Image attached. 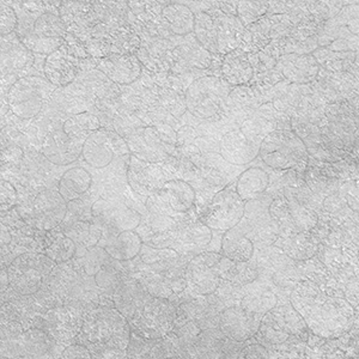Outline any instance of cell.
<instances>
[{
    "label": "cell",
    "mask_w": 359,
    "mask_h": 359,
    "mask_svg": "<svg viewBox=\"0 0 359 359\" xmlns=\"http://www.w3.org/2000/svg\"><path fill=\"white\" fill-rule=\"evenodd\" d=\"M291 304L302 316L306 327L323 338L340 337L355 321V309L345 298L325 294L311 283H304L294 289Z\"/></svg>",
    "instance_id": "obj_1"
},
{
    "label": "cell",
    "mask_w": 359,
    "mask_h": 359,
    "mask_svg": "<svg viewBox=\"0 0 359 359\" xmlns=\"http://www.w3.org/2000/svg\"><path fill=\"white\" fill-rule=\"evenodd\" d=\"M131 325L115 306H100L83 314L74 343L83 344L95 358H126Z\"/></svg>",
    "instance_id": "obj_2"
},
{
    "label": "cell",
    "mask_w": 359,
    "mask_h": 359,
    "mask_svg": "<svg viewBox=\"0 0 359 359\" xmlns=\"http://www.w3.org/2000/svg\"><path fill=\"white\" fill-rule=\"evenodd\" d=\"M57 89L46 77L36 74L25 76L10 86L8 108L17 118L30 120L41 113L43 104L53 97Z\"/></svg>",
    "instance_id": "obj_3"
},
{
    "label": "cell",
    "mask_w": 359,
    "mask_h": 359,
    "mask_svg": "<svg viewBox=\"0 0 359 359\" xmlns=\"http://www.w3.org/2000/svg\"><path fill=\"white\" fill-rule=\"evenodd\" d=\"M259 156L273 170H289L308 161L306 144L294 132L276 130L262 139Z\"/></svg>",
    "instance_id": "obj_4"
},
{
    "label": "cell",
    "mask_w": 359,
    "mask_h": 359,
    "mask_svg": "<svg viewBox=\"0 0 359 359\" xmlns=\"http://www.w3.org/2000/svg\"><path fill=\"white\" fill-rule=\"evenodd\" d=\"M57 265L45 253L28 252L21 254L8 267L10 287L23 296L35 294L41 290Z\"/></svg>",
    "instance_id": "obj_5"
},
{
    "label": "cell",
    "mask_w": 359,
    "mask_h": 359,
    "mask_svg": "<svg viewBox=\"0 0 359 359\" xmlns=\"http://www.w3.org/2000/svg\"><path fill=\"white\" fill-rule=\"evenodd\" d=\"M318 46L333 52H350L359 49V3L344 6L326 22L318 36Z\"/></svg>",
    "instance_id": "obj_6"
},
{
    "label": "cell",
    "mask_w": 359,
    "mask_h": 359,
    "mask_svg": "<svg viewBox=\"0 0 359 359\" xmlns=\"http://www.w3.org/2000/svg\"><path fill=\"white\" fill-rule=\"evenodd\" d=\"M230 93L228 83L218 76H204L189 84L184 98L187 111L196 118H211L221 111Z\"/></svg>",
    "instance_id": "obj_7"
},
{
    "label": "cell",
    "mask_w": 359,
    "mask_h": 359,
    "mask_svg": "<svg viewBox=\"0 0 359 359\" xmlns=\"http://www.w3.org/2000/svg\"><path fill=\"white\" fill-rule=\"evenodd\" d=\"M177 304L168 298L152 296L144 306L143 311L130 320L132 332L145 339L162 338L175 328Z\"/></svg>",
    "instance_id": "obj_8"
},
{
    "label": "cell",
    "mask_w": 359,
    "mask_h": 359,
    "mask_svg": "<svg viewBox=\"0 0 359 359\" xmlns=\"http://www.w3.org/2000/svg\"><path fill=\"white\" fill-rule=\"evenodd\" d=\"M245 205L235 187H226L213 196L201 216V223L211 230L226 233L235 228L245 217Z\"/></svg>",
    "instance_id": "obj_9"
},
{
    "label": "cell",
    "mask_w": 359,
    "mask_h": 359,
    "mask_svg": "<svg viewBox=\"0 0 359 359\" xmlns=\"http://www.w3.org/2000/svg\"><path fill=\"white\" fill-rule=\"evenodd\" d=\"M93 222L103 230V237L116 236L118 233L138 228L142 216L120 198L98 199L91 206ZM102 237V238H103Z\"/></svg>",
    "instance_id": "obj_10"
},
{
    "label": "cell",
    "mask_w": 359,
    "mask_h": 359,
    "mask_svg": "<svg viewBox=\"0 0 359 359\" xmlns=\"http://www.w3.org/2000/svg\"><path fill=\"white\" fill-rule=\"evenodd\" d=\"M262 133V127L252 121H247L241 130L228 132L219 145L222 158L233 165L252 162L259 155Z\"/></svg>",
    "instance_id": "obj_11"
},
{
    "label": "cell",
    "mask_w": 359,
    "mask_h": 359,
    "mask_svg": "<svg viewBox=\"0 0 359 359\" xmlns=\"http://www.w3.org/2000/svg\"><path fill=\"white\" fill-rule=\"evenodd\" d=\"M69 212V203L62 198L59 191L45 189L39 193L33 201V206L25 213L18 211L25 222L32 218L29 225L34 228L52 231L62 224Z\"/></svg>",
    "instance_id": "obj_12"
},
{
    "label": "cell",
    "mask_w": 359,
    "mask_h": 359,
    "mask_svg": "<svg viewBox=\"0 0 359 359\" xmlns=\"http://www.w3.org/2000/svg\"><path fill=\"white\" fill-rule=\"evenodd\" d=\"M116 152L118 155L131 154L126 140L115 131L100 128L86 139L82 156L90 167L103 169L113 162Z\"/></svg>",
    "instance_id": "obj_13"
},
{
    "label": "cell",
    "mask_w": 359,
    "mask_h": 359,
    "mask_svg": "<svg viewBox=\"0 0 359 359\" xmlns=\"http://www.w3.org/2000/svg\"><path fill=\"white\" fill-rule=\"evenodd\" d=\"M222 259V254L212 252H204L193 257L186 269L187 287L199 296L212 294L221 283Z\"/></svg>",
    "instance_id": "obj_14"
},
{
    "label": "cell",
    "mask_w": 359,
    "mask_h": 359,
    "mask_svg": "<svg viewBox=\"0 0 359 359\" xmlns=\"http://www.w3.org/2000/svg\"><path fill=\"white\" fill-rule=\"evenodd\" d=\"M123 139L126 140L131 155L145 162L156 164L177 156V151L164 143L157 126H145L143 123Z\"/></svg>",
    "instance_id": "obj_15"
},
{
    "label": "cell",
    "mask_w": 359,
    "mask_h": 359,
    "mask_svg": "<svg viewBox=\"0 0 359 359\" xmlns=\"http://www.w3.org/2000/svg\"><path fill=\"white\" fill-rule=\"evenodd\" d=\"M306 328L302 316L298 314L292 304L278 306L276 311H269L262 318V326L257 333L269 339L271 343L279 344L286 340L290 334H298Z\"/></svg>",
    "instance_id": "obj_16"
},
{
    "label": "cell",
    "mask_w": 359,
    "mask_h": 359,
    "mask_svg": "<svg viewBox=\"0 0 359 359\" xmlns=\"http://www.w3.org/2000/svg\"><path fill=\"white\" fill-rule=\"evenodd\" d=\"M264 316L265 315L247 311L242 306H229L219 314L218 327L226 338L243 343L257 334Z\"/></svg>",
    "instance_id": "obj_17"
},
{
    "label": "cell",
    "mask_w": 359,
    "mask_h": 359,
    "mask_svg": "<svg viewBox=\"0 0 359 359\" xmlns=\"http://www.w3.org/2000/svg\"><path fill=\"white\" fill-rule=\"evenodd\" d=\"M86 139L74 138L60 130L50 131L42 142V154L55 165H69L76 162L83 154Z\"/></svg>",
    "instance_id": "obj_18"
},
{
    "label": "cell",
    "mask_w": 359,
    "mask_h": 359,
    "mask_svg": "<svg viewBox=\"0 0 359 359\" xmlns=\"http://www.w3.org/2000/svg\"><path fill=\"white\" fill-rule=\"evenodd\" d=\"M152 297L147 285L135 277L123 273L113 294L114 306L130 321L143 311L145 303Z\"/></svg>",
    "instance_id": "obj_19"
},
{
    "label": "cell",
    "mask_w": 359,
    "mask_h": 359,
    "mask_svg": "<svg viewBox=\"0 0 359 359\" xmlns=\"http://www.w3.org/2000/svg\"><path fill=\"white\" fill-rule=\"evenodd\" d=\"M127 181L132 189L142 196H150L161 191L167 182L163 172L155 167V163L145 162L130 156V164L127 168Z\"/></svg>",
    "instance_id": "obj_20"
},
{
    "label": "cell",
    "mask_w": 359,
    "mask_h": 359,
    "mask_svg": "<svg viewBox=\"0 0 359 359\" xmlns=\"http://www.w3.org/2000/svg\"><path fill=\"white\" fill-rule=\"evenodd\" d=\"M142 62L135 54H111L100 59L96 69L106 74L116 86H130L142 74Z\"/></svg>",
    "instance_id": "obj_21"
},
{
    "label": "cell",
    "mask_w": 359,
    "mask_h": 359,
    "mask_svg": "<svg viewBox=\"0 0 359 359\" xmlns=\"http://www.w3.org/2000/svg\"><path fill=\"white\" fill-rule=\"evenodd\" d=\"M174 48L175 47H172V43L165 37L149 36L142 42L135 55L142 65L152 72H167L174 65Z\"/></svg>",
    "instance_id": "obj_22"
},
{
    "label": "cell",
    "mask_w": 359,
    "mask_h": 359,
    "mask_svg": "<svg viewBox=\"0 0 359 359\" xmlns=\"http://www.w3.org/2000/svg\"><path fill=\"white\" fill-rule=\"evenodd\" d=\"M79 59L69 54L64 47L46 57L43 74L57 88H67L77 78Z\"/></svg>",
    "instance_id": "obj_23"
},
{
    "label": "cell",
    "mask_w": 359,
    "mask_h": 359,
    "mask_svg": "<svg viewBox=\"0 0 359 359\" xmlns=\"http://www.w3.org/2000/svg\"><path fill=\"white\" fill-rule=\"evenodd\" d=\"M174 74H184L193 69H208L212 66L213 54L210 53L199 42L187 41L176 46L172 50Z\"/></svg>",
    "instance_id": "obj_24"
},
{
    "label": "cell",
    "mask_w": 359,
    "mask_h": 359,
    "mask_svg": "<svg viewBox=\"0 0 359 359\" xmlns=\"http://www.w3.org/2000/svg\"><path fill=\"white\" fill-rule=\"evenodd\" d=\"M218 55H226L238 49L245 35V27L238 17L221 13L213 16Z\"/></svg>",
    "instance_id": "obj_25"
},
{
    "label": "cell",
    "mask_w": 359,
    "mask_h": 359,
    "mask_svg": "<svg viewBox=\"0 0 359 359\" xmlns=\"http://www.w3.org/2000/svg\"><path fill=\"white\" fill-rule=\"evenodd\" d=\"M284 77L296 84L311 82L320 71V65L314 55L311 54H287L279 62Z\"/></svg>",
    "instance_id": "obj_26"
},
{
    "label": "cell",
    "mask_w": 359,
    "mask_h": 359,
    "mask_svg": "<svg viewBox=\"0 0 359 359\" xmlns=\"http://www.w3.org/2000/svg\"><path fill=\"white\" fill-rule=\"evenodd\" d=\"M211 240L212 230L199 221L198 223L180 226L176 231L172 248L175 249L181 255H186L188 253H196L204 248Z\"/></svg>",
    "instance_id": "obj_27"
},
{
    "label": "cell",
    "mask_w": 359,
    "mask_h": 359,
    "mask_svg": "<svg viewBox=\"0 0 359 359\" xmlns=\"http://www.w3.org/2000/svg\"><path fill=\"white\" fill-rule=\"evenodd\" d=\"M164 204L177 213H186L194 206L196 189L184 180H169L159 191Z\"/></svg>",
    "instance_id": "obj_28"
},
{
    "label": "cell",
    "mask_w": 359,
    "mask_h": 359,
    "mask_svg": "<svg viewBox=\"0 0 359 359\" xmlns=\"http://www.w3.org/2000/svg\"><path fill=\"white\" fill-rule=\"evenodd\" d=\"M221 74L229 86H243L253 78L254 67L245 50L236 49L223 57Z\"/></svg>",
    "instance_id": "obj_29"
},
{
    "label": "cell",
    "mask_w": 359,
    "mask_h": 359,
    "mask_svg": "<svg viewBox=\"0 0 359 359\" xmlns=\"http://www.w3.org/2000/svg\"><path fill=\"white\" fill-rule=\"evenodd\" d=\"M143 240L135 230H128L109 237L104 245H101L106 249L107 253L116 262H131L138 257L143 249Z\"/></svg>",
    "instance_id": "obj_30"
},
{
    "label": "cell",
    "mask_w": 359,
    "mask_h": 359,
    "mask_svg": "<svg viewBox=\"0 0 359 359\" xmlns=\"http://www.w3.org/2000/svg\"><path fill=\"white\" fill-rule=\"evenodd\" d=\"M162 18L172 35L186 36L194 33L196 13L184 3L170 1L167 6H163Z\"/></svg>",
    "instance_id": "obj_31"
},
{
    "label": "cell",
    "mask_w": 359,
    "mask_h": 359,
    "mask_svg": "<svg viewBox=\"0 0 359 359\" xmlns=\"http://www.w3.org/2000/svg\"><path fill=\"white\" fill-rule=\"evenodd\" d=\"M93 184V176L82 167L66 170L59 180L57 191L67 203L78 201L84 196Z\"/></svg>",
    "instance_id": "obj_32"
},
{
    "label": "cell",
    "mask_w": 359,
    "mask_h": 359,
    "mask_svg": "<svg viewBox=\"0 0 359 359\" xmlns=\"http://www.w3.org/2000/svg\"><path fill=\"white\" fill-rule=\"evenodd\" d=\"M255 252L254 242L235 228L224 233L222 238V255L233 262H248Z\"/></svg>",
    "instance_id": "obj_33"
},
{
    "label": "cell",
    "mask_w": 359,
    "mask_h": 359,
    "mask_svg": "<svg viewBox=\"0 0 359 359\" xmlns=\"http://www.w3.org/2000/svg\"><path fill=\"white\" fill-rule=\"evenodd\" d=\"M269 175L260 167L249 168L238 176L235 189L245 201H255L269 188Z\"/></svg>",
    "instance_id": "obj_34"
},
{
    "label": "cell",
    "mask_w": 359,
    "mask_h": 359,
    "mask_svg": "<svg viewBox=\"0 0 359 359\" xmlns=\"http://www.w3.org/2000/svg\"><path fill=\"white\" fill-rule=\"evenodd\" d=\"M21 343L18 345V352H25L23 357L29 358H42L48 352L52 351V346L57 341L49 334L48 332L41 328L33 327L20 337Z\"/></svg>",
    "instance_id": "obj_35"
},
{
    "label": "cell",
    "mask_w": 359,
    "mask_h": 359,
    "mask_svg": "<svg viewBox=\"0 0 359 359\" xmlns=\"http://www.w3.org/2000/svg\"><path fill=\"white\" fill-rule=\"evenodd\" d=\"M62 231L71 237L76 245H81L86 250L100 245L103 237L102 228L94 222L89 221L74 222L72 225L66 226Z\"/></svg>",
    "instance_id": "obj_36"
},
{
    "label": "cell",
    "mask_w": 359,
    "mask_h": 359,
    "mask_svg": "<svg viewBox=\"0 0 359 359\" xmlns=\"http://www.w3.org/2000/svg\"><path fill=\"white\" fill-rule=\"evenodd\" d=\"M111 54H137L142 45V39L132 25L118 27L109 35Z\"/></svg>",
    "instance_id": "obj_37"
},
{
    "label": "cell",
    "mask_w": 359,
    "mask_h": 359,
    "mask_svg": "<svg viewBox=\"0 0 359 359\" xmlns=\"http://www.w3.org/2000/svg\"><path fill=\"white\" fill-rule=\"evenodd\" d=\"M52 238L48 247L43 250L47 257H50L55 264H65L74 259L77 253L76 242L67 236L64 231H54L52 230Z\"/></svg>",
    "instance_id": "obj_38"
},
{
    "label": "cell",
    "mask_w": 359,
    "mask_h": 359,
    "mask_svg": "<svg viewBox=\"0 0 359 359\" xmlns=\"http://www.w3.org/2000/svg\"><path fill=\"white\" fill-rule=\"evenodd\" d=\"M101 128V121L96 115L89 111H82L67 118L62 123V131L74 138L86 139L93 132Z\"/></svg>",
    "instance_id": "obj_39"
},
{
    "label": "cell",
    "mask_w": 359,
    "mask_h": 359,
    "mask_svg": "<svg viewBox=\"0 0 359 359\" xmlns=\"http://www.w3.org/2000/svg\"><path fill=\"white\" fill-rule=\"evenodd\" d=\"M194 35L196 41L199 42L205 49H208L213 55H218V46H217V34L213 17L208 13L201 11L196 15V25H194Z\"/></svg>",
    "instance_id": "obj_40"
},
{
    "label": "cell",
    "mask_w": 359,
    "mask_h": 359,
    "mask_svg": "<svg viewBox=\"0 0 359 359\" xmlns=\"http://www.w3.org/2000/svg\"><path fill=\"white\" fill-rule=\"evenodd\" d=\"M67 33L66 25L60 15L53 13H45L37 17L34 22L32 33L39 37L45 39H64Z\"/></svg>",
    "instance_id": "obj_41"
},
{
    "label": "cell",
    "mask_w": 359,
    "mask_h": 359,
    "mask_svg": "<svg viewBox=\"0 0 359 359\" xmlns=\"http://www.w3.org/2000/svg\"><path fill=\"white\" fill-rule=\"evenodd\" d=\"M289 201V208H290L291 219L292 224L299 230L308 233L311 229H314L318 224V215L311 210L301 204L297 199L290 198Z\"/></svg>",
    "instance_id": "obj_42"
},
{
    "label": "cell",
    "mask_w": 359,
    "mask_h": 359,
    "mask_svg": "<svg viewBox=\"0 0 359 359\" xmlns=\"http://www.w3.org/2000/svg\"><path fill=\"white\" fill-rule=\"evenodd\" d=\"M111 257L106 249L100 245L88 249L86 253L79 259V266L88 277L94 278L103 269V266L111 262Z\"/></svg>",
    "instance_id": "obj_43"
},
{
    "label": "cell",
    "mask_w": 359,
    "mask_h": 359,
    "mask_svg": "<svg viewBox=\"0 0 359 359\" xmlns=\"http://www.w3.org/2000/svg\"><path fill=\"white\" fill-rule=\"evenodd\" d=\"M20 40L30 52L47 57L60 48L64 43V39H45L30 33L21 35Z\"/></svg>",
    "instance_id": "obj_44"
},
{
    "label": "cell",
    "mask_w": 359,
    "mask_h": 359,
    "mask_svg": "<svg viewBox=\"0 0 359 359\" xmlns=\"http://www.w3.org/2000/svg\"><path fill=\"white\" fill-rule=\"evenodd\" d=\"M241 306L252 313L266 315L277 306V297L272 291H262L257 294H247L242 299Z\"/></svg>",
    "instance_id": "obj_45"
},
{
    "label": "cell",
    "mask_w": 359,
    "mask_h": 359,
    "mask_svg": "<svg viewBox=\"0 0 359 359\" xmlns=\"http://www.w3.org/2000/svg\"><path fill=\"white\" fill-rule=\"evenodd\" d=\"M267 1H240L237 4L236 16L243 27H249L260 21L262 17L267 13Z\"/></svg>",
    "instance_id": "obj_46"
},
{
    "label": "cell",
    "mask_w": 359,
    "mask_h": 359,
    "mask_svg": "<svg viewBox=\"0 0 359 359\" xmlns=\"http://www.w3.org/2000/svg\"><path fill=\"white\" fill-rule=\"evenodd\" d=\"M221 276H224L230 282L249 284L257 277V272L248 265V262H231L228 269H221Z\"/></svg>",
    "instance_id": "obj_47"
},
{
    "label": "cell",
    "mask_w": 359,
    "mask_h": 359,
    "mask_svg": "<svg viewBox=\"0 0 359 359\" xmlns=\"http://www.w3.org/2000/svg\"><path fill=\"white\" fill-rule=\"evenodd\" d=\"M18 25V17H17L15 8L8 6L5 1H1L0 8V34L1 36L6 37L16 30Z\"/></svg>",
    "instance_id": "obj_48"
},
{
    "label": "cell",
    "mask_w": 359,
    "mask_h": 359,
    "mask_svg": "<svg viewBox=\"0 0 359 359\" xmlns=\"http://www.w3.org/2000/svg\"><path fill=\"white\" fill-rule=\"evenodd\" d=\"M17 201V192L8 181L1 180V213L11 211Z\"/></svg>",
    "instance_id": "obj_49"
},
{
    "label": "cell",
    "mask_w": 359,
    "mask_h": 359,
    "mask_svg": "<svg viewBox=\"0 0 359 359\" xmlns=\"http://www.w3.org/2000/svg\"><path fill=\"white\" fill-rule=\"evenodd\" d=\"M182 96H180L179 93L176 91H172L169 90L167 94L163 95V104L167 108L168 111H170L172 115L175 116H181L184 114V111L187 109L186 106V101L181 102L177 98H181Z\"/></svg>",
    "instance_id": "obj_50"
},
{
    "label": "cell",
    "mask_w": 359,
    "mask_h": 359,
    "mask_svg": "<svg viewBox=\"0 0 359 359\" xmlns=\"http://www.w3.org/2000/svg\"><path fill=\"white\" fill-rule=\"evenodd\" d=\"M344 196L346 201L348 208H351L352 211L359 212V181H351L348 184H345L343 187Z\"/></svg>",
    "instance_id": "obj_51"
},
{
    "label": "cell",
    "mask_w": 359,
    "mask_h": 359,
    "mask_svg": "<svg viewBox=\"0 0 359 359\" xmlns=\"http://www.w3.org/2000/svg\"><path fill=\"white\" fill-rule=\"evenodd\" d=\"M64 358H93V353L90 351L89 348L83 345V344H69V346L66 347L65 350L62 351Z\"/></svg>",
    "instance_id": "obj_52"
},
{
    "label": "cell",
    "mask_w": 359,
    "mask_h": 359,
    "mask_svg": "<svg viewBox=\"0 0 359 359\" xmlns=\"http://www.w3.org/2000/svg\"><path fill=\"white\" fill-rule=\"evenodd\" d=\"M25 157L23 150L21 147H16V145H11V147L3 149L1 151V161L3 163L15 164L20 163L22 159Z\"/></svg>",
    "instance_id": "obj_53"
},
{
    "label": "cell",
    "mask_w": 359,
    "mask_h": 359,
    "mask_svg": "<svg viewBox=\"0 0 359 359\" xmlns=\"http://www.w3.org/2000/svg\"><path fill=\"white\" fill-rule=\"evenodd\" d=\"M238 357L240 358H245H245H264V357H267V353L264 347L257 344V345H250L245 348Z\"/></svg>",
    "instance_id": "obj_54"
},
{
    "label": "cell",
    "mask_w": 359,
    "mask_h": 359,
    "mask_svg": "<svg viewBox=\"0 0 359 359\" xmlns=\"http://www.w3.org/2000/svg\"><path fill=\"white\" fill-rule=\"evenodd\" d=\"M0 230H1V235H0V242H1V247H8L13 242V236L11 233V228L8 225L5 224L1 222L0 225Z\"/></svg>",
    "instance_id": "obj_55"
},
{
    "label": "cell",
    "mask_w": 359,
    "mask_h": 359,
    "mask_svg": "<svg viewBox=\"0 0 359 359\" xmlns=\"http://www.w3.org/2000/svg\"><path fill=\"white\" fill-rule=\"evenodd\" d=\"M0 279H1V294H4V292L8 291V287H10V278H8V267L1 269Z\"/></svg>",
    "instance_id": "obj_56"
}]
</instances>
